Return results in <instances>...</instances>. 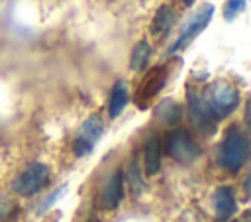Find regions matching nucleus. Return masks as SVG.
<instances>
[{
    "label": "nucleus",
    "instance_id": "nucleus-1",
    "mask_svg": "<svg viewBox=\"0 0 251 222\" xmlns=\"http://www.w3.org/2000/svg\"><path fill=\"white\" fill-rule=\"evenodd\" d=\"M247 157H249L247 136L237 126L227 128V132L224 134V139L220 143V153H218L220 165L229 173H237L245 165Z\"/></svg>",
    "mask_w": 251,
    "mask_h": 222
},
{
    "label": "nucleus",
    "instance_id": "nucleus-2",
    "mask_svg": "<svg viewBox=\"0 0 251 222\" xmlns=\"http://www.w3.org/2000/svg\"><path fill=\"white\" fill-rule=\"evenodd\" d=\"M204 100H206L214 120L218 122V120L229 116L237 108V104H239V90L233 84L226 83V81H218V83L210 84L208 92L204 94Z\"/></svg>",
    "mask_w": 251,
    "mask_h": 222
},
{
    "label": "nucleus",
    "instance_id": "nucleus-3",
    "mask_svg": "<svg viewBox=\"0 0 251 222\" xmlns=\"http://www.w3.org/2000/svg\"><path fill=\"white\" fill-rule=\"evenodd\" d=\"M165 153L182 163V165H188L192 161H196L202 153V147L200 143L192 138V134H188L186 130H173L167 134V139H165Z\"/></svg>",
    "mask_w": 251,
    "mask_h": 222
},
{
    "label": "nucleus",
    "instance_id": "nucleus-4",
    "mask_svg": "<svg viewBox=\"0 0 251 222\" xmlns=\"http://www.w3.org/2000/svg\"><path fill=\"white\" fill-rule=\"evenodd\" d=\"M212 16H214V6H212V4H204L202 8H198V10L182 24V28H180L176 39H175L173 45L169 47V53H176L178 49L186 47L200 31H204V29L208 28Z\"/></svg>",
    "mask_w": 251,
    "mask_h": 222
},
{
    "label": "nucleus",
    "instance_id": "nucleus-5",
    "mask_svg": "<svg viewBox=\"0 0 251 222\" xmlns=\"http://www.w3.org/2000/svg\"><path fill=\"white\" fill-rule=\"evenodd\" d=\"M49 183V167L45 163H31L12 183V189L22 196H31L43 191Z\"/></svg>",
    "mask_w": 251,
    "mask_h": 222
},
{
    "label": "nucleus",
    "instance_id": "nucleus-6",
    "mask_svg": "<svg viewBox=\"0 0 251 222\" xmlns=\"http://www.w3.org/2000/svg\"><path fill=\"white\" fill-rule=\"evenodd\" d=\"M104 134V124H102V118L98 114H90L80 126H78V132L75 136V141H73V153L76 157H84L88 155L94 145L100 141Z\"/></svg>",
    "mask_w": 251,
    "mask_h": 222
},
{
    "label": "nucleus",
    "instance_id": "nucleus-7",
    "mask_svg": "<svg viewBox=\"0 0 251 222\" xmlns=\"http://www.w3.org/2000/svg\"><path fill=\"white\" fill-rule=\"evenodd\" d=\"M186 100H188V118L194 128H198L202 134L210 136L216 132V120L204 100V94L196 88L186 90Z\"/></svg>",
    "mask_w": 251,
    "mask_h": 222
},
{
    "label": "nucleus",
    "instance_id": "nucleus-8",
    "mask_svg": "<svg viewBox=\"0 0 251 222\" xmlns=\"http://www.w3.org/2000/svg\"><path fill=\"white\" fill-rule=\"evenodd\" d=\"M165 83H167V69L165 67L151 69L145 75V79L141 81V84L137 86V90H135V104H137V108H141V110L149 108L153 98L163 90Z\"/></svg>",
    "mask_w": 251,
    "mask_h": 222
},
{
    "label": "nucleus",
    "instance_id": "nucleus-9",
    "mask_svg": "<svg viewBox=\"0 0 251 222\" xmlns=\"http://www.w3.org/2000/svg\"><path fill=\"white\" fill-rule=\"evenodd\" d=\"M214 210H216V218L220 222H227L235 210H237V200H235V193L231 187L224 185L218 187L214 193Z\"/></svg>",
    "mask_w": 251,
    "mask_h": 222
},
{
    "label": "nucleus",
    "instance_id": "nucleus-10",
    "mask_svg": "<svg viewBox=\"0 0 251 222\" xmlns=\"http://www.w3.org/2000/svg\"><path fill=\"white\" fill-rule=\"evenodd\" d=\"M124 198V171L116 169L112 177H108L104 189H102V206L106 210L116 208Z\"/></svg>",
    "mask_w": 251,
    "mask_h": 222
},
{
    "label": "nucleus",
    "instance_id": "nucleus-11",
    "mask_svg": "<svg viewBox=\"0 0 251 222\" xmlns=\"http://www.w3.org/2000/svg\"><path fill=\"white\" fill-rule=\"evenodd\" d=\"M161 153H163V143L157 134H151L143 145V169L147 177H153L161 169Z\"/></svg>",
    "mask_w": 251,
    "mask_h": 222
},
{
    "label": "nucleus",
    "instance_id": "nucleus-12",
    "mask_svg": "<svg viewBox=\"0 0 251 222\" xmlns=\"http://www.w3.org/2000/svg\"><path fill=\"white\" fill-rule=\"evenodd\" d=\"M175 20H176V12H175V8L169 6V4H163V6L155 12V16H153V22H151V28H149L151 35H155V37H163V35H167V33L173 29Z\"/></svg>",
    "mask_w": 251,
    "mask_h": 222
},
{
    "label": "nucleus",
    "instance_id": "nucleus-13",
    "mask_svg": "<svg viewBox=\"0 0 251 222\" xmlns=\"http://www.w3.org/2000/svg\"><path fill=\"white\" fill-rule=\"evenodd\" d=\"M127 102H129L127 84L124 81H118L112 86V90H110V100H108V114H110V118H118Z\"/></svg>",
    "mask_w": 251,
    "mask_h": 222
},
{
    "label": "nucleus",
    "instance_id": "nucleus-14",
    "mask_svg": "<svg viewBox=\"0 0 251 222\" xmlns=\"http://www.w3.org/2000/svg\"><path fill=\"white\" fill-rule=\"evenodd\" d=\"M157 116H159V120H161L163 124L173 126V124H176V122L180 120V116H182V108H180V104H178L176 100H173V98H165V100L157 106Z\"/></svg>",
    "mask_w": 251,
    "mask_h": 222
},
{
    "label": "nucleus",
    "instance_id": "nucleus-15",
    "mask_svg": "<svg viewBox=\"0 0 251 222\" xmlns=\"http://www.w3.org/2000/svg\"><path fill=\"white\" fill-rule=\"evenodd\" d=\"M149 57H151V45L143 39V41H137L131 49V57H129V67L131 71H141L147 67L149 63Z\"/></svg>",
    "mask_w": 251,
    "mask_h": 222
},
{
    "label": "nucleus",
    "instance_id": "nucleus-16",
    "mask_svg": "<svg viewBox=\"0 0 251 222\" xmlns=\"http://www.w3.org/2000/svg\"><path fill=\"white\" fill-rule=\"evenodd\" d=\"M126 179H127V183H129V187H131V191H133L135 194H141V193L145 191V185H143V181H141V173H139L135 161H131V163L127 165V169H126Z\"/></svg>",
    "mask_w": 251,
    "mask_h": 222
},
{
    "label": "nucleus",
    "instance_id": "nucleus-17",
    "mask_svg": "<svg viewBox=\"0 0 251 222\" xmlns=\"http://www.w3.org/2000/svg\"><path fill=\"white\" fill-rule=\"evenodd\" d=\"M247 8V0H226L224 4V20L231 22L237 16H241Z\"/></svg>",
    "mask_w": 251,
    "mask_h": 222
},
{
    "label": "nucleus",
    "instance_id": "nucleus-18",
    "mask_svg": "<svg viewBox=\"0 0 251 222\" xmlns=\"http://www.w3.org/2000/svg\"><path fill=\"white\" fill-rule=\"evenodd\" d=\"M65 189H67V187L63 185V187H59L55 193H51V194H49V196H47V198L41 202V206L37 208V212H39V214H41V212H45V210H47V208H49V206H51V204H53V202H55V200H57V198H59V196L65 193Z\"/></svg>",
    "mask_w": 251,
    "mask_h": 222
},
{
    "label": "nucleus",
    "instance_id": "nucleus-19",
    "mask_svg": "<svg viewBox=\"0 0 251 222\" xmlns=\"http://www.w3.org/2000/svg\"><path fill=\"white\" fill-rule=\"evenodd\" d=\"M12 208H14L12 200H10L8 196L0 194V218H6V216H8L10 212H12Z\"/></svg>",
    "mask_w": 251,
    "mask_h": 222
},
{
    "label": "nucleus",
    "instance_id": "nucleus-20",
    "mask_svg": "<svg viewBox=\"0 0 251 222\" xmlns=\"http://www.w3.org/2000/svg\"><path fill=\"white\" fill-rule=\"evenodd\" d=\"M182 2H184L186 6H192V4H194V0H182Z\"/></svg>",
    "mask_w": 251,
    "mask_h": 222
},
{
    "label": "nucleus",
    "instance_id": "nucleus-21",
    "mask_svg": "<svg viewBox=\"0 0 251 222\" xmlns=\"http://www.w3.org/2000/svg\"><path fill=\"white\" fill-rule=\"evenodd\" d=\"M90 222H100V220H96V218H92V220H90Z\"/></svg>",
    "mask_w": 251,
    "mask_h": 222
}]
</instances>
